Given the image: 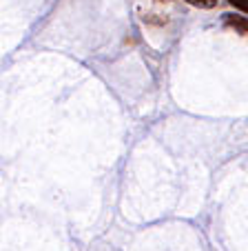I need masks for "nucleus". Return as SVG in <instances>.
Here are the masks:
<instances>
[{
  "label": "nucleus",
  "mask_w": 248,
  "mask_h": 251,
  "mask_svg": "<svg viewBox=\"0 0 248 251\" xmlns=\"http://www.w3.org/2000/svg\"><path fill=\"white\" fill-rule=\"evenodd\" d=\"M222 25L228 29H233L235 33L248 36V18L246 16H237V14H224L222 16Z\"/></svg>",
  "instance_id": "1"
},
{
  "label": "nucleus",
  "mask_w": 248,
  "mask_h": 251,
  "mask_svg": "<svg viewBox=\"0 0 248 251\" xmlns=\"http://www.w3.org/2000/svg\"><path fill=\"white\" fill-rule=\"evenodd\" d=\"M186 2L193 7H200V9H213L217 5V0H186Z\"/></svg>",
  "instance_id": "2"
},
{
  "label": "nucleus",
  "mask_w": 248,
  "mask_h": 251,
  "mask_svg": "<svg viewBox=\"0 0 248 251\" xmlns=\"http://www.w3.org/2000/svg\"><path fill=\"white\" fill-rule=\"evenodd\" d=\"M230 5L235 7V9L244 11V14H248V0H228Z\"/></svg>",
  "instance_id": "3"
},
{
  "label": "nucleus",
  "mask_w": 248,
  "mask_h": 251,
  "mask_svg": "<svg viewBox=\"0 0 248 251\" xmlns=\"http://www.w3.org/2000/svg\"><path fill=\"white\" fill-rule=\"evenodd\" d=\"M159 2H171V0H159Z\"/></svg>",
  "instance_id": "4"
}]
</instances>
